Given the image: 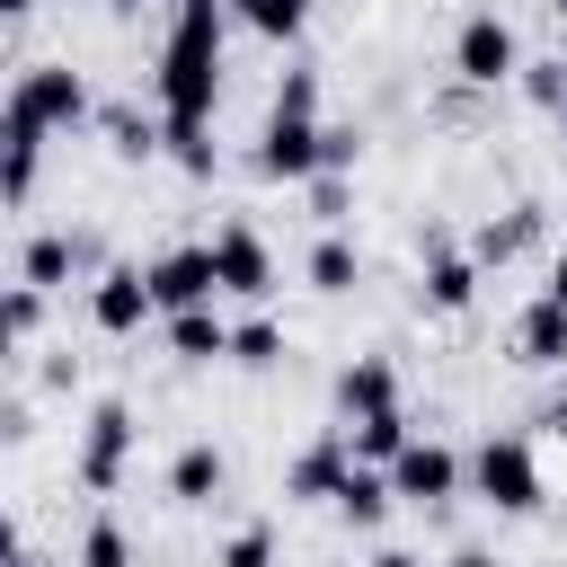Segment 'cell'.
Listing matches in <instances>:
<instances>
[{
    "mask_svg": "<svg viewBox=\"0 0 567 567\" xmlns=\"http://www.w3.org/2000/svg\"><path fill=\"white\" fill-rule=\"evenodd\" d=\"M151 89H159L168 142L213 124V97H221V0H177V27H168V44H159Z\"/></svg>",
    "mask_w": 567,
    "mask_h": 567,
    "instance_id": "cell-1",
    "label": "cell"
},
{
    "mask_svg": "<svg viewBox=\"0 0 567 567\" xmlns=\"http://www.w3.org/2000/svg\"><path fill=\"white\" fill-rule=\"evenodd\" d=\"M470 487H478L496 514H532V505H540V461H532V443H523V434H487V443L470 452Z\"/></svg>",
    "mask_w": 567,
    "mask_h": 567,
    "instance_id": "cell-2",
    "label": "cell"
},
{
    "mask_svg": "<svg viewBox=\"0 0 567 567\" xmlns=\"http://www.w3.org/2000/svg\"><path fill=\"white\" fill-rule=\"evenodd\" d=\"M9 115H35L44 133H71V124L89 115V80H80L71 62H35V71H18V89H9Z\"/></svg>",
    "mask_w": 567,
    "mask_h": 567,
    "instance_id": "cell-3",
    "label": "cell"
},
{
    "mask_svg": "<svg viewBox=\"0 0 567 567\" xmlns=\"http://www.w3.org/2000/svg\"><path fill=\"white\" fill-rule=\"evenodd\" d=\"M124 461H133V408L124 399H97L89 408V434H80V487L89 496L124 487Z\"/></svg>",
    "mask_w": 567,
    "mask_h": 567,
    "instance_id": "cell-4",
    "label": "cell"
},
{
    "mask_svg": "<svg viewBox=\"0 0 567 567\" xmlns=\"http://www.w3.org/2000/svg\"><path fill=\"white\" fill-rule=\"evenodd\" d=\"M452 71H461L470 89H496V80H514V71H523V53H514V27H505L496 9H478V18L461 27V44H452Z\"/></svg>",
    "mask_w": 567,
    "mask_h": 567,
    "instance_id": "cell-5",
    "label": "cell"
},
{
    "mask_svg": "<svg viewBox=\"0 0 567 567\" xmlns=\"http://www.w3.org/2000/svg\"><path fill=\"white\" fill-rule=\"evenodd\" d=\"M328 168V133L310 115H266V142H257V177H319Z\"/></svg>",
    "mask_w": 567,
    "mask_h": 567,
    "instance_id": "cell-6",
    "label": "cell"
},
{
    "mask_svg": "<svg viewBox=\"0 0 567 567\" xmlns=\"http://www.w3.org/2000/svg\"><path fill=\"white\" fill-rule=\"evenodd\" d=\"M221 292V266H213V248H168L159 266H151V301H159V319H177V310H204Z\"/></svg>",
    "mask_w": 567,
    "mask_h": 567,
    "instance_id": "cell-7",
    "label": "cell"
},
{
    "mask_svg": "<svg viewBox=\"0 0 567 567\" xmlns=\"http://www.w3.org/2000/svg\"><path fill=\"white\" fill-rule=\"evenodd\" d=\"M213 266H221V292H239V301H266V292H275V248H266L248 221L213 230Z\"/></svg>",
    "mask_w": 567,
    "mask_h": 567,
    "instance_id": "cell-8",
    "label": "cell"
},
{
    "mask_svg": "<svg viewBox=\"0 0 567 567\" xmlns=\"http://www.w3.org/2000/svg\"><path fill=\"white\" fill-rule=\"evenodd\" d=\"M151 310H159V301H151V266H106L97 292H89V319H97L106 337H133Z\"/></svg>",
    "mask_w": 567,
    "mask_h": 567,
    "instance_id": "cell-9",
    "label": "cell"
},
{
    "mask_svg": "<svg viewBox=\"0 0 567 567\" xmlns=\"http://www.w3.org/2000/svg\"><path fill=\"white\" fill-rule=\"evenodd\" d=\"M390 487H399L408 505H443V496H461V461H452L443 443H408V452L390 461Z\"/></svg>",
    "mask_w": 567,
    "mask_h": 567,
    "instance_id": "cell-10",
    "label": "cell"
},
{
    "mask_svg": "<svg viewBox=\"0 0 567 567\" xmlns=\"http://www.w3.org/2000/svg\"><path fill=\"white\" fill-rule=\"evenodd\" d=\"M346 470H354V443H346V425H337V434H319V443L284 470V496H301V505H310V496H337Z\"/></svg>",
    "mask_w": 567,
    "mask_h": 567,
    "instance_id": "cell-11",
    "label": "cell"
},
{
    "mask_svg": "<svg viewBox=\"0 0 567 567\" xmlns=\"http://www.w3.org/2000/svg\"><path fill=\"white\" fill-rule=\"evenodd\" d=\"M478 275H487L478 257H452L443 230H425V301H434V310H470V301H478Z\"/></svg>",
    "mask_w": 567,
    "mask_h": 567,
    "instance_id": "cell-12",
    "label": "cell"
},
{
    "mask_svg": "<svg viewBox=\"0 0 567 567\" xmlns=\"http://www.w3.org/2000/svg\"><path fill=\"white\" fill-rule=\"evenodd\" d=\"M381 408H399V372H390L381 354H354V363L337 372V416L354 425V416H381Z\"/></svg>",
    "mask_w": 567,
    "mask_h": 567,
    "instance_id": "cell-13",
    "label": "cell"
},
{
    "mask_svg": "<svg viewBox=\"0 0 567 567\" xmlns=\"http://www.w3.org/2000/svg\"><path fill=\"white\" fill-rule=\"evenodd\" d=\"M514 363H532V372H549V363H567V301H532L523 319H514Z\"/></svg>",
    "mask_w": 567,
    "mask_h": 567,
    "instance_id": "cell-14",
    "label": "cell"
},
{
    "mask_svg": "<svg viewBox=\"0 0 567 567\" xmlns=\"http://www.w3.org/2000/svg\"><path fill=\"white\" fill-rule=\"evenodd\" d=\"M221 478H230V461H221L213 443H186V452L168 461V496H177V505H213Z\"/></svg>",
    "mask_w": 567,
    "mask_h": 567,
    "instance_id": "cell-15",
    "label": "cell"
},
{
    "mask_svg": "<svg viewBox=\"0 0 567 567\" xmlns=\"http://www.w3.org/2000/svg\"><path fill=\"white\" fill-rule=\"evenodd\" d=\"M390 496H399V487H390V470H372V461H354V470H346V487H337L328 505H337V514H346L354 532H372V523L390 514Z\"/></svg>",
    "mask_w": 567,
    "mask_h": 567,
    "instance_id": "cell-16",
    "label": "cell"
},
{
    "mask_svg": "<svg viewBox=\"0 0 567 567\" xmlns=\"http://www.w3.org/2000/svg\"><path fill=\"white\" fill-rule=\"evenodd\" d=\"M80 257H89V239H62V230H44V239H27V257H18V284L53 292V284H62Z\"/></svg>",
    "mask_w": 567,
    "mask_h": 567,
    "instance_id": "cell-17",
    "label": "cell"
},
{
    "mask_svg": "<svg viewBox=\"0 0 567 567\" xmlns=\"http://www.w3.org/2000/svg\"><path fill=\"white\" fill-rule=\"evenodd\" d=\"M346 443H354V461L390 470V461H399L416 434H408V416H399V408H381V416H354V425H346Z\"/></svg>",
    "mask_w": 567,
    "mask_h": 567,
    "instance_id": "cell-18",
    "label": "cell"
},
{
    "mask_svg": "<svg viewBox=\"0 0 567 567\" xmlns=\"http://www.w3.org/2000/svg\"><path fill=\"white\" fill-rule=\"evenodd\" d=\"M532 239H540V204H523V213H505V221H487V230L470 239V257H478V266H505V257H523Z\"/></svg>",
    "mask_w": 567,
    "mask_h": 567,
    "instance_id": "cell-19",
    "label": "cell"
},
{
    "mask_svg": "<svg viewBox=\"0 0 567 567\" xmlns=\"http://www.w3.org/2000/svg\"><path fill=\"white\" fill-rule=\"evenodd\" d=\"M168 346H177L186 363H213V354H230V328H221L213 301H204V310H177V319H168Z\"/></svg>",
    "mask_w": 567,
    "mask_h": 567,
    "instance_id": "cell-20",
    "label": "cell"
},
{
    "mask_svg": "<svg viewBox=\"0 0 567 567\" xmlns=\"http://www.w3.org/2000/svg\"><path fill=\"white\" fill-rule=\"evenodd\" d=\"M354 275H363V257H354V248L328 230V239L310 248V284H319V292H354Z\"/></svg>",
    "mask_w": 567,
    "mask_h": 567,
    "instance_id": "cell-21",
    "label": "cell"
},
{
    "mask_svg": "<svg viewBox=\"0 0 567 567\" xmlns=\"http://www.w3.org/2000/svg\"><path fill=\"white\" fill-rule=\"evenodd\" d=\"M159 142H168V124H142V115H124V106L106 115V151H115V159H151Z\"/></svg>",
    "mask_w": 567,
    "mask_h": 567,
    "instance_id": "cell-22",
    "label": "cell"
},
{
    "mask_svg": "<svg viewBox=\"0 0 567 567\" xmlns=\"http://www.w3.org/2000/svg\"><path fill=\"white\" fill-rule=\"evenodd\" d=\"M257 35H301V18H310V0H230Z\"/></svg>",
    "mask_w": 567,
    "mask_h": 567,
    "instance_id": "cell-23",
    "label": "cell"
},
{
    "mask_svg": "<svg viewBox=\"0 0 567 567\" xmlns=\"http://www.w3.org/2000/svg\"><path fill=\"white\" fill-rule=\"evenodd\" d=\"M284 354V328H266V319H248V328H230V363H248V372H266Z\"/></svg>",
    "mask_w": 567,
    "mask_h": 567,
    "instance_id": "cell-24",
    "label": "cell"
},
{
    "mask_svg": "<svg viewBox=\"0 0 567 567\" xmlns=\"http://www.w3.org/2000/svg\"><path fill=\"white\" fill-rule=\"evenodd\" d=\"M80 567H133L124 523H89V532H80Z\"/></svg>",
    "mask_w": 567,
    "mask_h": 567,
    "instance_id": "cell-25",
    "label": "cell"
},
{
    "mask_svg": "<svg viewBox=\"0 0 567 567\" xmlns=\"http://www.w3.org/2000/svg\"><path fill=\"white\" fill-rule=\"evenodd\" d=\"M35 328H44V292H35V284H18V292H9V310H0V337H9V346H27Z\"/></svg>",
    "mask_w": 567,
    "mask_h": 567,
    "instance_id": "cell-26",
    "label": "cell"
},
{
    "mask_svg": "<svg viewBox=\"0 0 567 567\" xmlns=\"http://www.w3.org/2000/svg\"><path fill=\"white\" fill-rule=\"evenodd\" d=\"M213 567H275V532H266V523H248V532H230Z\"/></svg>",
    "mask_w": 567,
    "mask_h": 567,
    "instance_id": "cell-27",
    "label": "cell"
},
{
    "mask_svg": "<svg viewBox=\"0 0 567 567\" xmlns=\"http://www.w3.org/2000/svg\"><path fill=\"white\" fill-rule=\"evenodd\" d=\"M310 213H319L328 230H337V221L354 213V195H346V177H337V168H319V177H310Z\"/></svg>",
    "mask_w": 567,
    "mask_h": 567,
    "instance_id": "cell-28",
    "label": "cell"
},
{
    "mask_svg": "<svg viewBox=\"0 0 567 567\" xmlns=\"http://www.w3.org/2000/svg\"><path fill=\"white\" fill-rule=\"evenodd\" d=\"M319 106V71H292L284 89H275V115H310Z\"/></svg>",
    "mask_w": 567,
    "mask_h": 567,
    "instance_id": "cell-29",
    "label": "cell"
},
{
    "mask_svg": "<svg viewBox=\"0 0 567 567\" xmlns=\"http://www.w3.org/2000/svg\"><path fill=\"white\" fill-rule=\"evenodd\" d=\"M540 425H549V434H558V443H567V390H558V399H549V416H540Z\"/></svg>",
    "mask_w": 567,
    "mask_h": 567,
    "instance_id": "cell-30",
    "label": "cell"
},
{
    "mask_svg": "<svg viewBox=\"0 0 567 567\" xmlns=\"http://www.w3.org/2000/svg\"><path fill=\"white\" fill-rule=\"evenodd\" d=\"M540 292H549V301H567V257L549 266V284H540Z\"/></svg>",
    "mask_w": 567,
    "mask_h": 567,
    "instance_id": "cell-31",
    "label": "cell"
},
{
    "mask_svg": "<svg viewBox=\"0 0 567 567\" xmlns=\"http://www.w3.org/2000/svg\"><path fill=\"white\" fill-rule=\"evenodd\" d=\"M443 567H496V558H487V549H452Z\"/></svg>",
    "mask_w": 567,
    "mask_h": 567,
    "instance_id": "cell-32",
    "label": "cell"
},
{
    "mask_svg": "<svg viewBox=\"0 0 567 567\" xmlns=\"http://www.w3.org/2000/svg\"><path fill=\"white\" fill-rule=\"evenodd\" d=\"M372 567H425V558H408V549H381V558H372Z\"/></svg>",
    "mask_w": 567,
    "mask_h": 567,
    "instance_id": "cell-33",
    "label": "cell"
},
{
    "mask_svg": "<svg viewBox=\"0 0 567 567\" xmlns=\"http://www.w3.org/2000/svg\"><path fill=\"white\" fill-rule=\"evenodd\" d=\"M27 9H35V0H0V18H27Z\"/></svg>",
    "mask_w": 567,
    "mask_h": 567,
    "instance_id": "cell-34",
    "label": "cell"
},
{
    "mask_svg": "<svg viewBox=\"0 0 567 567\" xmlns=\"http://www.w3.org/2000/svg\"><path fill=\"white\" fill-rule=\"evenodd\" d=\"M9 567H44V558H27V549H18V558H9Z\"/></svg>",
    "mask_w": 567,
    "mask_h": 567,
    "instance_id": "cell-35",
    "label": "cell"
},
{
    "mask_svg": "<svg viewBox=\"0 0 567 567\" xmlns=\"http://www.w3.org/2000/svg\"><path fill=\"white\" fill-rule=\"evenodd\" d=\"M558 62H567V18H558Z\"/></svg>",
    "mask_w": 567,
    "mask_h": 567,
    "instance_id": "cell-36",
    "label": "cell"
},
{
    "mask_svg": "<svg viewBox=\"0 0 567 567\" xmlns=\"http://www.w3.org/2000/svg\"><path fill=\"white\" fill-rule=\"evenodd\" d=\"M106 9H142V0H106Z\"/></svg>",
    "mask_w": 567,
    "mask_h": 567,
    "instance_id": "cell-37",
    "label": "cell"
},
{
    "mask_svg": "<svg viewBox=\"0 0 567 567\" xmlns=\"http://www.w3.org/2000/svg\"><path fill=\"white\" fill-rule=\"evenodd\" d=\"M549 9H558V18H567V0H549Z\"/></svg>",
    "mask_w": 567,
    "mask_h": 567,
    "instance_id": "cell-38",
    "label": "cell"
},
{
    "mask_svg": "<svg viewBox=\"0 0 567 567\" xmlns=\"http://www.w3.org/2000/svg\"><path fill=\"white\" fill-rule=\"evenodd\" d=\"M558 124H567V106H558Z\"/></svg>",
    "mask_w": 567,
    "mask_h": 567,
    "instance_id": "cell-39",
    "label": "cell"
},
{
    "mask_svg": "<svg viewBox=\"0 0 567 567\" xmlns=\"http://www.w3.org/2000/svg\"><path fill=\"white\" fill-rule=\"evenodd\" d=\"M221 9H230V0H221Z\"/></svg>",
    "mask_w": 567,
    "mask_h": 567,
    "instance_id": "cell-40",
    "label": "cell"
}]
</instances>
